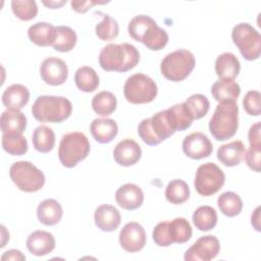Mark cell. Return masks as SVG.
I'll use <instances>...</instances> for the list:
<instances>
[{
    "label": "cell",
    "instance_id": "6da1fadb",
    "mask_svg": "<svg viewBox=\"0 0 261 261\" xmlns=\"http://www.w3.org/2000/svg\"><path fill=\"white\" fill-rule=\"evenodd\" d=\"M98 59L101 68L105 71L125 72L139 63L140 53L128 43L108 44L101 49Z\"/></svg>",
    "mask_w": 261,
    "mask_h": 261
},
{
    "label": "cell",
    "instance_id": "7a4b0ae2",
    "mask_svg": "<svg viewBox=\"0 0 261 261\" xmlns=\"http://www.w3.org/2000/svg\"><path fill=\"white\" fill-rule=\"evenodd\" d=\"M129 36L152 51L163 49L168 43V34L149 15H136L128 23Z\"/></svg>",
    "mask_w": 261,
    "mask_h": 261
},
{
    "label": "cell",
    "instance_id": "3957f363",
    "mask_svg": "<svg viewBox=\"0 0 261 261\" xmlns=\"http://www.w3.org/2000/svg\"><path fill=\"white\" fill-rule=\"evenodd\" d=\"M239 127V107L237 102L223 101L216 106L209 121V130L217 141L233 137Z\"/></svg>",
    "mask_w": 261,
    "mask_h": 261
},
{
    "label": "cell",
    "instance_id": "277c9868",
    "mask_svg": "<svg viewBox=\"0 0 261 261\" xmlns=\"http://www.w3.org/2000/svg\"><path fill=\"white\" fill-rule=\"evenodd\" d=\"M72 112L71 102L62 96H39L32 106L33 116L41 122L59 123Z\"/></svg>",
    "mask_w": 261,
    "mask_h": 261
},
{
    "label": "cell",
    "instance_id": "5b68a950",
    "mask_svg": "<svg viewBox=\"0 0 261 261\" xmlns=\"http://www.w3.org/2000/svg\"><path fill=\"white\" fill-rule=\"evenodd\" d=\"M89 153L90 142L85 134L71 132L62 136L58 148V158L64 167H74L80 161L86 159Z\"/></svg>",
    "mask_w": 261,
    "mask_h": 261
},
{
    "label": "cell",
    "instance_id": "8992f818",
    "mask_svg": "<svg viewBox=\"0 0 261 261\" xmlns=\"http://www.w3.org/2000/svg\"><path fill=\"white\" fill-rule=\"evenodd\" d=\"M175 133L169 119L167 110L155 113L149 118L143 119L138 125L140 138L149 146H155L168 139Z\"/></svg>",
    "mask_w": 261,
    "mask_h": 261
},
{
    "label": "cell",
    "instance_id": "52a82bcc",
    "mask_svg": "<svg viewBox=\"0 0 261 261\" xmlns=\"http://www.w3.org/2000/svg\"><path fill=\"white\" fill-rule=\"evenodd\" d=\"M196 64L193 53L186 49H178L168 53L161 61L162 75L171 82H181L193 71Z\"/></svg>",
    "mask_w": 261,
    "mask_h": 261
},
{
    "label": "cell",
    "instance_id": "ba28073f",
    "mask_svg": "<svg viewBox=\"0 0 261 261\" xmlns=\"http://www.w3.org/2000/svg\"><path fill=\"white\" fill-rule=\"evenodd\" d=\"M9 176L21 191L34 193L45 185L44 173L30 161H16L9 168Z\"/></svg>",
    "mask_w": 261,
    "mask_h": 261
},
{
    "label": "cell",
    "instance_id": "9c48e42d",
    "mask_svg": "<svg viewBox=\"0 0 261 261\" xmlns=\"http://www.w3.org/2000/svg\"><path fill=\"white\" fill-rule=\"evenodd\" d=\"M158 93L156 83L144 73H135L127 77L123 86L125 99L132 104L152 102Z\"/></svg>",
    "mask_w": 261,
    "mask_h": 261
},
{
    "label": "cell",
    "instance_id": "30bf717a",
    "mask_svg": "<svg viewBox=\"0 0 261 261\" xmlns=\"http://www.w3.org/2000/svg\"><path fill=\"white\" fill-rule=\"evenodd\" d=\"M231 39L246 60L253 61L259 58L261 36L250 23L241 22L234 25L231 31Z\"/></svg>",
    "mask_w": 261,
    "mask_h": 261
},
{
    "label": "cell",
    "instance_id": "8fae6325",
    "mask_svg": "<svg viewBox=\"0 0 261 261\" xmlns=\"http://www.w3.org/2000/svg\"><path fill=\"white\" fill-rule=\"evenodd\" d=\"M224 172L215 163L207 162L197 168L194 186L201 196H212L216 194L224 185Z\"/></svg>",
    "mask_w": 261,
    "mask_h": 261
},
{
    "label": "cell",
    "instance_id": "7c38bea8",
    "mask_svg": "<svg viewBox=\"0 0 261 261\" xmlns=\"http://www.w3.org/2000/svg\"><path fill=\"white\" fill-rule=\"evenodd\" d=\"M220 250V244L215 236L207 234L199 238L185 253L186 261H209L214 259Z\"/></svg>",
    "mask_w": 261,
    "mask_h": 261
},
{
    "label": "cell",
    "instance_id": "4fadbf2b",
    "mask_svg": "<svg viewBox=\"0 0 261 261\" xmlns=\"http://www.w3.org/2000/svg\"><path fill=\"white\" fill-rule=\"evenodd\" d=\"M121 248L129 253L141 251L146 245V231L144 227L135 221L127 222L119 232Z\"/></svg>",
    "mask_w": 261,
    "mask_h": 261
},
{
    "label": "cell",
    "instance_id": "5bb4252c",
    "mask_svg": "<svg viewBox=\"0 0 261 261\" xmlns=\"http://www.w3.org/2000/svg\"><path fill=\"white\" fill-rule=\"evenodd\" d=\"M40 74L46 84L60 86L67 80L68 67L62 59L52 56L43 60L40 66Z\"/></svg>",
    "mask_w": 261,
    "mask_h": 261
},
{
    "label": "cell",
    "instance_id": "9a60e30c",
    "mask_svg": "<svg viewBox=\"0 0 261 261\" xmlns=\"http://www.w3.org/2000/svg\"><path fill=\"white\" fill-rule=\"evenodd\" d=\"M184 153L192 159H203L209 157L213 151V145L206 135L195 132L188 135L182 141Z\"/></svg>",
    "mask_w": 261,
    "mask_h": 261
},
{
    "label": "cell",
    "instance_id": "2e32d148",
    "mask_svg": "<svg viewBox=\"0 0 261 261\" xmlns=\"http://www.w3.org/2000/svg\"><path fill=\"white\" fill-rule=\"evenodd\" d=\"M142 156L140 145L132 140L124 139L120 141L113 150V158L115 162L121 166H132L136 164Z\"/></svg>",
    "mask_w": 261,
    "mask_h": 261
},
{
    "label": "cell",
    "instance_id": "e0dca14e",
    "mask_svg": "<svg viewBox=\"0 0 261 261\" xmlns=\"http://www.w3.org/2000/svg\"><path fill=\"white\" fill-rule=\"evenodd\" d=\"M115 200L119 207L132 211L142 206L144 193L139 186L128 182L117 189L115 192Z\"/></svg>",
    "mask_w": 261,
    "mask_h": 261
},
{
    "label": "cell",
    "instance_id": "ac0fdd59",
    "mask_svg": "<svg viewBox=\"0 0 261 261\" xmlns=\"http://www.w3.org/2000/svg\"><path fill=\"white\" fill-rule=\"evenodd\" d=\"M27 248L35 256H45L55 248L54 236L46 230H35L27 239Z\"/></svg>",
    "mask_w": 261,
    "mask_h": 261
},
{
    "label": "cell",
    "instance_id": "d6986e66",
    "mask_svg": "<svg viewBox=\"0 0 261 261\" xmlns=\"http://www.w3.org/2000/svg\"><path fill=\"white\" fill-rule=\"evenodd\" d=\"M95 224L103 231H114L120 224L121 216L119 211L112 205L102 204L94 213Z\"/></svg>",
    "mask_w": 261,
    "mask_h": 261
},
{
    "label": "cell",
    "instance_id": "ffe728a7",
    "mask_svg": "<svg viewBox=\"0 0 261 261\" xmlns=\"http://www.w3.org/2000/svg\"><path fill=\"white\" fill-rule=\"evenodd\" d=\"M30 100V91L21 84H13L2 94V103L7 109L20 110Z\"/></svg>",
    "mask_w": 261,
    "mask_h": 261
},
{
    "label": "cell",
    "instance_id": "44dd1931",
    "mask_svg": "<svg viewBox=\"0 0 261 261\" xmlns=\"http://www.w3.org/2000/svg\"><path fill=\"white\" fill-rule=\"evenodd\" d=\"M90 132L100 144L110 143L118 133V125L111 118H96L90 124Z\"/></svg>",
    "mask_w": 261,
    "mask_h": 261
},
{
    "label": "cell",
    "instance_id": "7402d4cb",
    "mask_svg": "<svg viewBox=\"0 0 261 261\" xmlns=\"http://www.w3.org/2000/svg\"><path fill=\"white\" fill-rule=\"evenodd\" d=\"M241 70L238 57L229 52L220 54L215 60V72L219 80H234Z\"/></svg>",
    "mask_w": 261,
    "mask_h": 261
},
{
    "label": "cell",
    "instance_id": "603a6c76",
    "mask_svg": "<svg viewBox=\"0 0 261 261\" xmlns=\"http://www.w3.org/2000/svg\"><path fill=\"white\" fill-rule=\"evenodd\" d=\"M28 36L37 46H52L56 38V27L45 21L36 22L29 28Z\"/></svg>",
    "mask_w": 261,
    "mask_h": 261
},
{
    "label": "cell",
    "instance_id": "cb8c5ba5",
    "mask_svg": "<svg viewBox=\"0 0 261 261\" xmlns=\"http://www.w3.org/2000/svg\"><path fill=\"white\" fill-rule=\"evenodd\" d=\"M245 146L242 141L237 140L221 145L217 150V159L225 166L239 165L245 155Z\"/></svg>",
    "mask_w": 261,
    "mask_h": 261
},
{
    "label": "cell",
    "instance_id": "d4e9b609",
    "mask_svg": "<svg viewBox=\"0 0 261 261\" xmlns=\"http://www.w3.org/2000/svg\"><path fill=\"white\" fill-rule=\"evenodd\" d=\"M63 215L60 203L54 199H46L37 207V217L41 223L47 226L57 224Z\"/></svg>",
    "mask_w": 261,
    "mask_h": 261
},
{
    "label": "cell",
    "instance_id": "484cf974",
    "mask_svg": "<svg viewBox=\"0 0 261 261\" xmlns=\"http://www.w3.org/2000/svg\"><path fill=\"white\" fill-rule=\"evenodd\" d=\"M2 134H22L27 128V117L19 110L7 109L0 117Z\"/></svg>",
    "mask_w": 261,
    "mask_h": 261
},
{
    "label": "cell",
    "instance_id": "4316f807",
    "mask_svg": "<svg viewBox=\"0 0 261 261\" xmlns=\"http://www.w3.org/2000/svg\"><path fill=\"white\" fill-rule=\"evenodd\" d=\"M211 94L218 102L233 101L237 102L240 94V85L232 80H218L211 87Z\"/></svg>",
    "mask_w": 261,
    "mask_h": 261
},
{
    "label": "cell",
    "instance_id": "83f0119b",
    "mask_svg": "<svg viewBox=\"0 0 261 261\" xmlns=\"http://www.w3.org/2000/svg\"><path fill=\"white\" fill-rule=\"evenodd\" d=\"M167 233L171 244H184L191 239L193 230L186 218L176 217L167 221Z\"/></svg>",
    "mask_w": 261,
    "mask_h": 261
},
{
    "label": "cell",
    "instance_id": "f1b7e54d",
    "mask_svg": "<svg viewBox=\"0 0 261 261\" xmlns=\"http://www.w3.org/2000/svg\"><path fill=\"white\" fill-rule=\"evenodd\" d=\"M74 83L79 90L86 93L94 92L99 87V76L90 66H82L74 73Z\"/></svg>",
    "mask_w": 261,
    "mask_h": 261
},
{
    "label": "cell",
    "instance_id": "f546056e",
    "mask_svg": "<svg viewBox=\"0 0 261 261\" xmlns=\"http://www.w3.org/2000/svg\"><path fill=\"white\" fill-rule=\"evenodd\" d=\"M192 218L196 228L201 231H209L214 228L217 223V213L213 207L208 205L198 207Z\"/></svg>",
    "mask_w": 261,
    "mask_h": 261
},
{
    "label": "cell",
    "instance_id": "4dcf8cb0",
    "mask_svg": "<svg viewBox=\"0 0 261 261\" xmlns=\"http://www.w3.org/2000/svg\"><path fill=\"white\" fill-rule=\"evenodd\" d=\"M32 142L37 151L41 153H48L55 145V134L49 126L39 125L33 133Z\"/></svg>",
    "mask_w": 261,
    "mask_h": 261
},
{
    "label": "cell",
    "instance_id": "1f68e13d",
    "mask_svg": "<svg viewBox=\"0 0 261 261\" xmlns=\"http://www.w3.org/2000/svg\"><path fill=\"white\" fill-rule=\"evenodd\" d=\"M91 104L93 110L98 115L108 116L115 111L117 99L113 93L109 91H102L93 97Z\"/></svg>",
    "mask_w": 261,
    "mask_h": 261
},
{
    "label": "cell",
    "instance_id": "d6a6232c",
    "mask_svg": "<svg viewBox=\"0 0 261 261\" xmlns=\"http://www.w3.org/2000/svg\"><path fill=\"white\" fill-rule=\"evenodd\" d=\"M166 110L175 132H182L191 126L194 119L187 109L185 103L175 104Z\"/></svg>",
    "mask_w": 261,
    "mask_h": 261
},
{
    "label": "cell",
    "instance_id": "836d02e7",
    "mask_svg": "<svg viewBox=\"0 0 261 261\" xmlns=\"http://www.w3.org/2000/svg\"><path fill=\"white\" fill-rule=\"evenodd\" d=\"M76 33L67 25L56 27V38L52 45L53 49L58 52H69L76 44Z\"/></svg>",
    "mask_w": 261,
    "mask_h": 261
},
{
    "label": "cell",
    "instance_id": "e575fe53",
    "mask_svg": "<svg viewBox=\"0 0 261 261\" xmlns=\"http://www.w3.org/2000/svg\"><path fill=\"white\" fill-rule=\"evenodd\" d=\"M217 205L225 216L234 217L239 215L243 209V201L241 197L233 192H224L217 199Z\"/></svg>",
    "mask_w": 261,
    "mask_h": 261
},
{
    "label": "cell",
    "instance_id": "d590c367",
    "mask_svg": "<svg viewBox=\"0 0 261 261\" xmlns=\"http://www.w3.org/2000/svg\"><path fill=\"white\" fill-rule=\"evenodd\" d=\"M190 197V188L182 179H173L168 182L165 189L166 200L175 205L185 203Z\"/></svg>",
    "mask_w": 261,
    "mask_h": 261
},
{
    "label": "cell",
    "instance_id": "8d00e7d4",
    "mask_svg": "<svg viewBox=\"0 0 261 261\" xmlns=\"http://www.w3.org/2000/svg\"><path fill=\"white\" fill-rule=\"evenodd\" d=\"M2 148L13 156H21L28 151V142L22 134H3Z\"/></svg>",
    "mask_w": 261,
    "mask_h": 261
},
{
    "label": "cell",
    "instance_id": "74e56055",
    "mask_svg": "<svg viewBox=\"0 0 261 261\" xmlns=\"http://www.w3.org/2000/svg\"><path fill=\"white\" fill-rule=\"evenodd\" d=\"M184 103L193 119H200L204 117L210 107L208 98L202 94H194L190 96Z\"/></svg>",
    "mask_w": 261,
    "mask_h": 261
},
{
    "label": "cell",
    "instance_id": "f35d334b",
    "mask_svg": "<svg viewBox=\"0 0 261 261\" xmlns=\"http://www.w3.org/2000/svg\"><path fill=\"white\" fill-rule=\"evenodd\" d=\"M96 35L102 41H112L119 33L117 21L109 14H103V19L95 28Z\"/></svg>",
    "mask_w": 261,
    "mask_h": 261
},
{
    "label": "cell",
    "instance_id": "ab89813d",
    "mask_svg": "<svg viewBox=\"0 0 261 261\" xmlns=\"http://www.w3.org/2000/svg\"><path fill=\"white\" fill-rule=\"evenodd\" d=\"M11 9L14 15L20 20H31L38 14V6L34 0H13Z\"/></svg>",
    "mask_w": 261,
    "mask_h": 261
},
{
    "label": "cell",
    "instance_id": "60d3db41",
    "mask_svg": "<svg viewBox=\"0 0 261 261\" xmlns=\"http://www.w3.org/2000/svg\"><path fill=\"white\" fill-rule=\"evenodd\" d=\"M243 107L249 115L259 116L261 112V94L259 91H249L243 99Z\"/></svg>",
    "mask_w": 261,
    "mask_h": 261
},
{
    "label": "cell",
    "instance_id": "b9f144b4",
    "mask_svg": "<svg viewBox=\"0 0 261 261\" xmlns=\"http://www.w3.org/2000/svg\"><path fill=\"white\" fill-rule=\"evenodd\" d=\"M245 160L247 165L256 172H260L261 168V146H250L247 151H245Z\"/></svg>",
    "mask_w": 261,
    "mask_h": 261
},
{
    "label": "cell",
    "instance_id": "7bdbcfd3",
    "mask_svg": "<svg viewBox=\"0 0 261 261\" xmlns=\"http://www.w3.org/2000/svg\"><path fill=\"white\" fill-rule=\"evenodd\" d=\"M154 243L159 247H169L171 244L167 233V221L159 222L152 232Z\"/></svg>",
    "mask_w": 261,
    "mask_h": 261
},
{
    "label": "cell",
    "instance_id": "ee69618b",
    "mask_svg": "<svg viewBox=\"0 0 261 261\" xmlns=\"http://www.w3.org/2000/svg\"><path fill=\"white\" fill-rule=\"evenodd\" d=\"M248 139L250 146H261V136H260V121L253 124L248 133Z\"/></svg>",
    "mask_w": 261,
    "mask_h": 261
},
{
    "label": "cell",
    "instance_id": "f6af8a7d",
    "mask_svg": "<svg viewBox=\"0 0 261 261\" xmlns=\"http://www.w3.org/2000/svg\"><path fill=\"white\" fill-rule=\"evenodd\" d=\"M105 2H99V1H71L70 5L72 9L79 13H85L87 12L93 5L96 4H104Z\"/></svg>",
    "mask_w": 261,
    "mask_h": 261
},
{
    "label": "cell",
    "instance_id": "bcb514c9",
    "mask_svg": "<svg viewBox=\"0 0 261 261\" xmlns=\"http://www.w3.org/2000/svg\"><path fill=\"white\" fill-rule=\"evenodd\" d=\"M1 260L2 261H5V260H25V256L19 250L11 249L9 251H6L1 256Z\"/></svg>",
    "mask_w": 261,
    "mask_h": 261
},
{
    "label": "cell",
    "instance_id": "7dc6e473",
    "mask_svg": "<svg viewBox=\"0 0 261 261\" xmlns=\"http://www.w3.org/2000/svg\"><path fill=\"white\" fill-rule=\"evenodd\" d=\"M251 223L257 231H260V207L258 206L251 216Z\"/></svg>",
    "mask_w": 261,
    "mask_h": 261
},
{
    "label": "cell",
    "instance_id": "c3c4849f",
    "mask_svg": "<svg viewBox=\"0 0 261 261\" xmlns=\"http://www.w3.org/2000/svg\"><path fill=\"white\" fill-rule=\"evenodd\" d=\"M66 3V1H49V2H47V1H43V4L44 5H46L47 7H49V8H51V9H56V8H59L60 6H62L63 4H65Z\"/></svg>",
    "mask_w": 261,
    "mask_h": 261
}]
</instances>
